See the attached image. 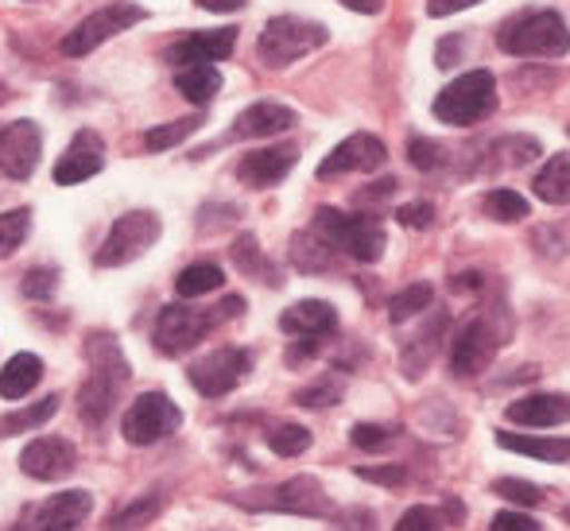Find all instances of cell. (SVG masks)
<instances>
[{"label":"cell","instance_id":"1","mask_svg":"<svg viewBox=\"0 0 570 531\" xmlns=\"http://www.w3.org/2000/svg\"><path fill=\"white\" fill-rule=\"evenodd\" d=\"M86 361H90V376L78 389V415L86 423H106L114 412L120 389L128 384L132 368H128L125 353H120L114 334H90L86 337Z\"/></svg>","mask_w":570,"mask_h":531},{"label":"cell","instance_id":"2","mask_svg":"<svg viewBox=\"0 0 570 531\" xmlns=\"http://www.w3.org/2000/svg\"><path fill=\"white\" fill-rule=\"evenodd\" d=\"M240 311H245V299H240V295H229V299L214 311H198V307H187V303H171V307L159 311L156 330H151V342H156V350L164 353V357H183V353L195 350V345L203 342L218 322L237 318Z\"/></svg>","mask_w":570,"mask_h":531},{"label":"cell","instance_id":"3","mask_svg":"<svg viewBox=\"0 0 570 531\" xmlns=\"http://www.w3.org/2000/svg\"><path fill=\"white\" fill-rule=\"evenodd\" d=\"M311 229L331 248H338V253H345L357 264H376L384 256V240H389L376 214H342V210H331V206H323V210L315 214Z\"/></svg>","mask_w":570,"mask_h":531},{"label":"cell","instance_id":"4","mask_svg":"<svg viewBox=\"0 0 570 531\" xmlns=\"http://www.w3.org/2000/svg\"><path fill=\"white\" fill-rule=\"evenodd\" d=\"M497 47L517 59H563L570 51V31L559 12H524L504 23Z\"/></svg>","mask_w":570,"mask_h":531},{"label":"cell","instance_id":"5","mask_svg":"<svg viewBox=\"0 0 570 531\" xmlns=\"http://www.w3.org/2000/svg\"><path fill=\"white\" fill-rule=\"evenodd\" d=\"M237 509L248 512H292V517H334V501L315 478H292L261 493H233Z\"/></svg>","mask_w":570,"mask_h":531},{"label":"cell","instance_id":"6","mask_svg":"<svg viewBox=\"0 0 570 531\" xmlns=\"http://www.w3.org/2000/svg\"><path fill=\"white\" fill-rule=\"evenodd\" d=\"M497 106V78L489 70H470V75L454 78L451 86H443V94L435 98V112L443 125L470 128L478 120H485Z\"/></svg>","mask_w":570,"mask_h":531},{"label":"cell","instance_id":"7","mask_svg":"<svg viewBox=\"0 0 570 531\" xmlns=\"http://www.w3.org/2000/svg\"><path fill=\"white\" fill-rule=\"evenodd\" d=\"M159 233H164V225H159V217L151 210L120 214L114 222V229L106 233V240H101L94 264H98V268H125V264L140 260V256L156 245Z\"/></svg>","mask_w":570,"mask_h":531},{"label":"cell","instance_id":"8","mask_svg":"<svg viewBox=\"0 0 570 531\" xmlns=\"http://www.w3.org/2000/svg\"><path fill=\"white\" fill-rule=\"evenodd\" d=\"M326 39H331V31H326L323 23L299 20V16H276V20L264 23L256 51H261V59L268 62V67H287V62L318 51Z\"/></svg>","mask_w":570,"mask_h":531},{"label":"cell","instance_id":"9","mask_svg":"<svg viewBox=\"0 0 570 531\" xmlns=\"http://www.w3.org/2000/svg\"><path fill=\"white\" fill-rule=\"evenodd\" d=\"M140 20H148V12H144L140 4L114 0V4H106V8H98V12L86 16L75 31H67V39H62V55H70V59H82V55L98 51L101 43H109V39L120 36V31H128L132 23H140Z\"/></svg>","mask_w":570,"mask_h":531},{"label":"cell","instance_id":"10","mask_svg":"<svg viewBox=\"0 0 570 531\" xmlns=\"http://www.w3.org/2000/svg\"><path fill=\"white\" fill-rule=\"evenodd\" d=\"M179 426H183V412L171 396H164V392H144V396H136L132 404H128L120 434H125V442H132V446H151V442L175 434Z\"/></svg>","mask_w":570,"mask_h":531},{"label":"cell","instance_id":"11","mask_svg":"<svg viewBox=\"0 0 570 531\" xmlns=\"http://www.w3.org/2000/svg\"><path fill=\"white\" fill-rule=\"evenodd\" d=\"M248 373H253V353L226 345V350H214V353H206V357H198L187 376L198 396L218 400V396H229Z\"/></svg>","mask_w":570,"mask_h":531},{"label":"cell","instance_id":"12","mask_svg":"<svg viewBox=\"0 0 570 531\" xmlns=\"http://www.w3.org/2000/svg\"><path fill=\"white\" fill-rule=\"evenodd\" d=\"M497 350H501V334L489 326L485 318H473L458 330L454 345H451V368L454 376H478L493 365Z\"/></svg>","mask_w":570,"mask_h":531},{"label":"cell","instance_id":"13","mask_svg":"<svg viewBox=\"0 0 570 531\" xmlns=\"http://www.w3.org/2000/svg\"><path fill=\"white\" fill-rule=\"evenodd\" d=\"M43 156V136H39L36 120H16V125L0 128V175L8 179H31Z\"/></svg>","mask_w":570,"mask_h":531},{"label":"cell","instance_id":"14","mask_svg":"<svg viewBox=\"0 0 570 531\" xmlns=\"http://www.w3.org/2000/svg\"><path fill=\"white\" fill-rule=\"evenodd\" d=\"M75 465H78L75 442L59 439V434H39L20 454V470L28 473L31 481H62L75 473Z\"/></svg>","mask_w":570,"mask_h":531},{"label":"cell","instance_id":"15","mask_svg":"<svg viewBox=\"0 0 570 531\" xmlns=\"http://www.w3.org/2000/svg\"><path fill=\"white\" fill-rule=\"evenodd\" d=\"M384 159H389V151H384L381 136L353 132L350 140H342L338 148L318 164V179H338V175H353V171H376Z\"/></svg>","mask_w":570,"mask_h":531},{"label":"cell","instance_id":"16","mask_svg":"<svg viewBox=\"0 0 570 531\" xmlns=\"http://www.w3.org/2000/svg\"><path fill=\"white\" fill-rule=\"evenodd\" d=\"M299 164V148L295 144H272V148L248 151L237 164V179L253 190H268L287 179V171Z\"/></svg>","mask_w":570,"mask_h":531},{"label":"cell","instance_id":"17","mask_svg":"<svg viewBox=\"0 0 570 531\" xmlns=\"http://www.w3.org/2000/svg\"><path fill=\"white\" fill-rule=\"evenodd\" d=\"M101 167H106V144H101L98 132L82 128V132L70 140V148L59 156V164H55V183H59V187H78V183L94 179Z\"/></svg>","mask_w":570,"mask_h":531},{"label":"cell","instance_id":"18","mask_svg":"<svg viewBox=\"0 0 570 531\" xmlns=\"http://www.w3.org/2000/svg\"><path fill=\"white\" fill-rule=\"evenodd\" d=\"M237 47V28H214V31H195V36L179 39L167 51V62L175 67H203V62H222Z\"/></svg>","mask_w":570,"mask_h":531},{"label":"cell","instance_id":"19","mask_svg":"<svg viewBox=\"0 0 570 531\" xmlns=\"http://www.w3.org/2000/svg\"><path fill=\"white\" fill-rule=\"evenodd\" d=\"M90 512L94 496L86 489H67V493H55L47 504H39L36 531H82Z\"/></svg>","mask_w":570,"mask_h":531},{"label":"cell","instance_id":"20","mask_svg":"<svg viewBox=\"0 0 570 531\" xmlns=\"http://www.w3.org/2000/svg\"><path fill=\"white\" fill-rule=\"evenodd\" d=\"M295 125V109L279 106V101H256L245 112H237L233 120V136L237 140H268V136H279Z\"/></svg>","mask_w":570,"mask_h":531},{"label":"cell","instance_id":"21","mask_svg":"<svg viewBox=\"0 0 570 531\" xmlns=\"http://www.w3.org/2000/svg\"><path fill=\"white\" fill-rule=\"evenodd\" d=\"M279 330L292 337H326L338 330V311L323 299H299L279 315Z\"/></svg>","mask_w":570,"mask_h":531},{"label":"cell","instance_id":"22","mask_svg":"<svg viewBox=\"0 0 570 531\" xmlns=\"http://www.w3.org/2000/svg\"><path fill=\"white\" fill-rule=\"evenodd\" d=\"M567 420H570V396H559V392H535V396L509 404V423L520 426H559Z\"/></svg>","mask_w":570,"mask_h":531},{"label":"cell","instance_id":"23","mask_svg":"<svg viewBox=\"0 0 570 531\" xmlns=\"http://www.w3.org/2000/svg\"><path fill=\"white\" fill-rule=\"evenodd\" d=\"M39 381H43V361H39L36 353H16V357H8V365L0 368V396L23 400Z\"/></svg>","mask_w":570,"mask_h":531},{"label":"cell","instance_id":"24","mask_svg":"<svg viewBox=\"0 0 570 531\" xmlns=\"http://www.w3.org/2000/svg\"><path fill=\"white\" fill-rule=\"evenodd\" d=\"M443 330H446V315H435L423 326V334L415 337L412 345H407L404 353H400V368H404L407 381H415V376H423V368L435 361L439 353V342H443Z\"/></svg>","mask_w":570,"mask_h":531},{"label":"cell","instance_id":"25","mask_svg":"<svg viewBox=\"0 0 570 531\" xmlns=\"http://www.w3.org/2000/svg\"><path fill=\"white\" fill-rule=\"evenodd\" d=\"M175 90H179L190 106H210L222 90V70L214 67V62H203V67H179Z\"/></svg>","mask_w":570,"mask_h":531},{"label":"cell","instance_id":"26","mask_svg":"<svg viewBox=\"0 0 570 531\" xmlns=\"http://www.w3.org/2000/svg\"><path fill=\"white\" fill-rule=\"evenodd\" d=\"M497 446L512 454L540 458V462H570V439H548V434H497Z\"/></svg>","mask_w":570,"mask_h":531},{"label":"cell","instance_id":"27","mask_svg":"<svg viewBox=\"0 0 570 531\" xmlns=\"http://www.w3.org/2000/svg\"><path fill=\"white\" fill-rule=\"evenodd\" d=\"M55 412H59V396H47V400H39V404L20 407V412L0 415V439H16V434L39 431L43 423L55 420Z\"/></svg>","mask_w":570,"mask_h":531},{"label":"cell","instance_id":"28","mask_svg":"<svg viewBox=\"0 0 570 531\" xmlns=\"http://www.w3.org/2000/svg\"><path fill=\"white\" fill-rule=\"evenodd\" d=\"M535 198L548 206H570V159H548V167L535 175Z\"/></svg>","mask_w":570,"mask_h":531},{"label":"cell","instance_id":"29","mask_svg":"<svg viewBox=\"0 0 570 531\" xmlns=\"http://www.w3.org/2000/svg\"><path fill=\"white\" fill-rule=\"evenodd\" d=\"M222 284H226V272L218 264H190L175 279V292H179V299H203V295L218 292Z\"/></svg>","mask_w":570,"mask_h":531},{"label":"cell","instance_id":"30","mask_svg":"<svg viewBox=\"0 0 570 531\" xmlns=\"http://www.w3.org/2000/svg\"><path fill=\"white\" fill-rule=\"evenodd\" d=\"M331 253H334V248L326 245V240L318 237L315 229L295 233V240H292V264L299 272H326V268H331Z\"/></svg>","mask_w":570,"mask_h":531},{"label":"cell","instance_id":"31","mask_svg":"<svg viewBox=\"0 0 570 531\" xmlns=\"http://www.w3.org/2000/svg\"><path fill=\"white\" fill-rule=\"evenodd\" d=\"M431 299H435V287H431V284H412V287H404V292H396V295L389 299V318L400 326V322L423 315V311L431 307Z\"/></svg>","mask_w":570,"mask_h":531},{"label":"cell","instance_id":"32","mask_svg":"<svg viewBox=\"0 0 570 531\" xmlns=\"http://www.w3.org/2000/svg\"><path fill=\"white\" fill-rule=\"evenodd\" d=\"M159 512H164V496L148 493V496H140V501L128 504L125 512H117V517L109 520V531H140V528H148Z\"/></svg>","mask_w":570,"mask_h":531},{"label":"cell","instance_id":"33","mask_svg":"<svg viewBox=\"0 0 570 531\" xmlns=\"http://www.w3.org/2000/svg\"><path fill=\"white\" fill-rule=\"evenodd\" d=\"M481 210H485V217H493V222H524L528 217V198L517 195V190L509 187H497L485 195V203H481Z\"/></svg>","mask_w":570,"mask_h":531},{"label":"cell","instance_id":"34","mask_svg":"<svg viewBox=\"0 0 570 531\" xmlns=\"http://www.w3.org/2000/svg\"><path fill=\"white\" fill-rule=\"evenodd\" d=\"M198 125H203V117H179V120H171V125H156V128H148V136H144V148L148 151H167V148H175V144H183L187 136H195L198 132Z\"/></svg>","mask_w":570,"mask_h":531},{"label":"cell","instance_id":"35","mask_svg":"<svg viewBox=\"0 0 570 531\" xmlns=\"http://www.w3.org/2000/svg\"><path fill=\"white\" fill-rule=\"evenodd\" d=\"M268 446H272V454H279V458H299L311 450V431L299 423H279L268 431Z\"/></svg>","mask_w":570,"mask_h":531},{"label":"cell","instance_id":"36","mask_svg":"<svg viewBox=\"0 0 570 531\" xmlns=\"http://www.w3.org/2000/svg\"><path fill=\"white\" fill-rule=\"evenodd\" d=\"M31 233V210H8L0 214V256H12Z\"/></svg>","mask_w":570,"mask_h":531},{"label":"cell","instance_id":"37","mask_svg":"<svg viewBox=\"0 0 570 531\" xmlns=\"http://www.w3.org/2000/svg\"><path fill=\"white\" fill-rule=\"evenodd\" d=\"M353 446L365 450V454H381V450H389L392 442H396V426H381V423H357L350 431Z\"/></svg>","mask_w":570,"mask_h":531},{"label":"cell","instance_id":"38","mask_svg":"<svg viewBox=\"0 0 570 531\" xmlns=\"http://www.w3.org/2000/svg\"><path fill=\"white\" fill-rule=\"evenodd\" d=\"M407 164L420 167V171H439V167L446 164V148L428 140V136H412V140H407Z\"/></svg>","mask_w":570,"mask_h":531},{"label":"cell","instance_id":"39","mask_svg":"<svg viewBox=\"0 0 570 531\" xmlns=\"http://www.w3.org/2000/svg\"><path fill=\"white\" fill-rule=\"evenodd\" d=\"M493 493L504 496V501H512V504H524V509H532V504L543 501V489L532 485V481H520V478H497Z\"/></svg>","mask_w":570,"mask_h":531},{"label":"cell","instance_id":"40","mask_svg":"<svg viewBox=\"0 0 570 531\" xmlns=\"http://www.w3.org/2000/svg\"><path fill=\"white\" fill-rule=\"evenodd\" d=\"M342 400V381L338 376H323V381L307 384V389L295 396V404L303 407H334Z\"/></svg>","mask_w":570,"mask_h":531},{"label":"cell","instance_id":"41","mask_svg":"<svg viewBox=\"0 0 570 531\" xmlns=\"http://www.w3.org/2000/svg\"><path fill=\"white\" fill-rule=\"evenodd\" d=\"M443 528H446V520L439 517L435 509H428V504H412V509L396 520V528L392 531H443Z\"/></svg>","mask_w":570,"mask_h":531},{"label":"cell","instance_id":"42","mask_svg":"<svg viewBox=\"0 0 570 531\" xmlns=\"http://www.w3.org/2000/svg\"><path fill=\"white\" fill-rule=\"evenodd\" d=\"M55 287H59V272L55 268H31L28 276H23L20 292H23V299H51Z\"/></svg>","mask_w":570,"mask_h":531},{"label":"cell","instance_id":"43","mask_svg":"<svg viewBox=\"0 0 570 531\" xmlns=\"http://www.w3.org/2000/svg\"><path fill=\"white\" fill-rule=\"evenodd\" d=\"M233 264H237L240 272H248V276H256V272H264V256H261V245H256L253 233H245V237H237V245H233Z\"/></svg>","mask_w":570,"mask_h":531},{"label":"cell","instance_id":"44","mask_svg":"<svg viewBox=\"0 0 570 531\" xmlns=\"http://www.w3.org/2000/svg\"><path fill=\"white\" fill-rule=\"evenodd\" d=\"M357 478L373 481V485H389V489H400L407 481V465H357Z\"/></svg>","mask_w":570,"mask_h":531},{"label":"cell","instance_id":"45","mask_svg":"<svg viewBox=\"0 0 570 531\" xmlns=\"http://www.w3.org/2000/svg\"><path fill=\"white\" fill-rule=\"evenodd\" d=\"M396 222L407 225V229H431L435 225V206L431 203H412V206H400Z\"/></svg>","mask_w":570,"mask_h":531},{"label":"cell","instance_id":"46","mask_svg":"<svg viewBox=\"0 0 570 531\" xmlns=\"http://www.w3.org/2000/svg\"><path fill=\"white\" fill-rule=\"evenodd\" d=\"M489 531H543L540 520L524 517V512H497Z\"/></svg>","mask_w":570,"mask_h":531},{"label":"cell","instance_id":"47","mask_svg":"<svg viewBox=\"0 0 570 531\" xmlns=\"http://www.w3.org/2000/svg\"><path fill=\"white\" fill-rule=\"evenodd\" d=\"M396 187H400V183L392 179V175H389V179H381V183H368V190H361L357 203H376V198H381V203H384V198L396 195Z\"/></svg>","mask_w":570,"mask_h":531},{"label":"cell","instance_id":"48","mask_svg":"<svg viewBox=\"0 0 570 531\" xmlns=\"http://www.w3.org/2000/svg\"><path fill=\"white\" fill-rule=\"evenodd\" d=\"M470 4H481V0H428V12L435 16V20H443V16H454Z\"/></svg>","mask_w":570,"mask_h":531},{"label":"cell","instance_id":"49","mask_svg":"<svg viewBox=\"0 0 570 531\" xmlns=\"http://www.w3.org/2000/svg\"><path fill=\"white\" fill-rule=\"evenodd\" d=\"M195 4L206 8V12H240L248 0H195Z\"/></svg>","mask_w":570,"mask_h":531},{"label":"cell","instance_id":"50","mask_svg":"<svg viewBox=\"0 0 570 531\" xmlns=\"http://www.w3.org/2000/svg\"><path fill=\"white\" fill-rule=\"evenodd\" d=\"M350 12H361V16H373V12H381L384 8V0H342Z\"/></svg>","mask_w":570,"mask_h":531},{"label":"cell","instance_id":"51","mask_svg":"<svg viewBox=\"0 0 570 531\" xmlns=\"http://www.w3.org/2000/svg\"><path fill=\"white\" fill-rule=\"evenodd\" d=\"M446 509H451V520H454V524H458V520H462V504H458L454 496H451V501H446Z\"/></svg>","mask_w":570,"mask_h":531},{"label":"cell","instance_id":"52","mask_svg":"<svg viewBox=\"0 0 570 531\" xmlns=\"http://www.w3.org/2000/svg\"><path fill=\"white\" fill-rule=\"evenodd\" d=\"M563 520H567V524H570V509H563Z\"/></svg>","mask_w":570,"mask_h":531}]
</instances>
